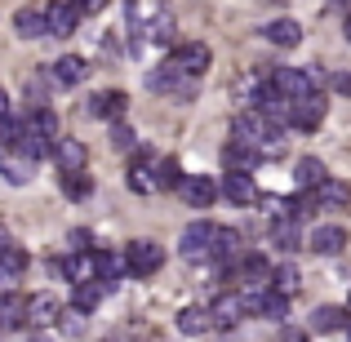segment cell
I'll use <instances>...</instances> for the list:
<instances>
[{
  "mask_svg": "<svg viewBox=\"0 0 351 342\" xmlns=\"http://www.w3.org/2000/svg\"><path fill=\"white\" fill-rule=\"evenodd\" d=\"M232 143H245V147H254V151H263V147L280 143V129H276L263 112H240L232 120Z\"/></svg>",
  "mask_w": 351,
  "mask_h": 342,
  "instance_id": "obj_1",
  "label": "cell"
},
{
  "mask_svg": "<svg viewBox=\"0 0 351 342\" xmlns=\"http://www.w3.org/2000/svg\"><path fill=\"white\" fill-rule=\"evenodd\" d=\"M271 85L285 103H302V98H316V67H276L271 71Z\"/></svg>",
  "mask_w": 351,
  "mask_h": 342,
  "instance_id": "obj_2",
  "label": "cell"
},
{
  "mask_svg": "<svg viewBox=\"0 0 351 342\" xmlns=\"http://www.w3.org/2000/svg\"><path fill=\"white\" fill-rule=\"evenodd\" d=\"M209 45H200V40H182V45H173V53H169V71H178V76H187V80H200L209 71Z\"/></svg>",
  "mask_w": 351,
  "mask_h": 342,
  "instance_id": "obj_3",
  "label": "cell"
},
{
  "mask_svg": "<svg viewBox=\"0 0 351 342\" xmlns=\"http://www.w3.org/2000/svg\"><path fill=\"white\" fill-rule=\"evenodd\" d=\"M125 258H129V276L147 280V276H156V271H160L165 249L156 245V240H134V245H125Z\"/></svg>",
  "mask_w": 351,
  "mask_h": 342,
  "instance_id": "obj_4",
  "label": "cell"
},
{
  "mask_svg": "<svg viewBox=\"0 0 351 342\" xmlns=\"http://www.w3.org/2000/svg\"><path fill=\"white\" fill-rule=\"evenodd\" d=\"M80 18H85V14H80L71 0H49V5H45V27H49L53 40H67V36H76Z\"/></svg>",
  "mask_w": 351,
  "mask_h": 342,
  "instance_id": "obj_5",
  "label": "cell"
},
{
  "mask_svg": "<svg viewBox=\"0 0 351 342\" xmlns=\"http://www.w3.org/2000/svg\"><path fill=\"white\" fill-rule=\"evenodd\" d=\"M178 196L187 200L191 209H209L218 196H223V191H218V178H209V173H187V178H182V187H178Z\"/></svg>",
  "mask_w": 351,
  "mask_h": 342,
  "instance_id": "obj_6",
  "label": "cell"
},
{
  "mask_svg": "<svg viewBox=\"0 0 351 342\" xmlns=\"http://www.w3.org/2000/svg\"><path fill=\"white\" fill-rule=\"evenodd\" d=\"M209 258H218L223 267H240L245 262V240H240V231L232 227H214V245H209Z\"/></svg>",
  "mask_w": 351,
  "mask_h": 342,
  "instance_id": "obj_7",
  "label": "cell"
},
{
  "mask_svg": "<svg viewBox=\"0 0 351 342\" xmlns=\"http://www.w3.org/2000/svg\"><path fill=\"white\" fill-rule=\"evenodd\" d=\"M125 112H129V94H125V89H103V94L89 98V116L107 120V125L125 120Z\"/></svg>",
  "mask_w": 351,
  "mask_h": 342,
  "instance_id": "obj_8",
  "label": "cell"
},
{
  "mask_svg": "<svg viewBox=\"0 0 351 342\" xmlns=\"http://www.w3.org/2000/svg\"><path fill=\"white\" fill-rule=\"evenodd\" d=\"M209 245H214V223H191V227H182V236H178L182 258H209Z\"/></svg>",
  "mask_w": 351,
  "mask_h": 342,
  "instance_id": "obj_9",
  "label": "cell"
},
{
  "mask_svg": "<svg viewBox=\"0 0 351 342\" xmlns=\"http://www.w3.org/2000/svg\"><path fill=\"white\" fill-rule=\"evenodd\" d=\"M62 320V302L49 298V293H36V298H27V325L36 329H53Z\"/></svg>",
  "mask_w": 351,
  "mask_h": 342,
  "instance_id": "obj_10",
  "label": "cell"
},
{
  "mask_svg": "<svg viewBox=\"0 0 351 342\" xmlns=\"http://www.w3.org/2000/svg\"><path fill=\"white\" fill-rule=\"evenodd\" d=\"M218 191H223L232 205H254V200H258L254 173H223V178H218Z\"/></svg>",
  "mask_w": 351,
  "mask_h": 342,
  "instance_id": "obj_11",
  "label": "cell"
},
{
  "mask_svg": "<svg viewBox=\"0 0 351 342\" xmlns=\"http://www.w3.org/2000/svg\"><path fill=\"white\" fill-rule=\"evenodd\" d=\"M289 125L302 129V134H311V129L325 125V103H320V94L316 98H302V103H289Z\"/></svg>",
  "mask_w": 351,
  "mask_h": 342,
  "instance_id": "obj_12",
  "label": "cell"
},
{
  "mask_svg": "<svg viewBox=\"0 0 351 342\" xmlns=\"http://www.w3.org/2000/svg\"><path fill=\"white\" fill-rule=\"evenodd\" d=\"M232 280H240V284H254V293H267V289H271V267H267L258 254H249L245 262H240L236 271H232Z\"/></svg>",
  "mask_w": 351,
  "mask_h": 342,
  "instance_id": "obj_13",
  "label": "cell"
},
{
  "mask_svg": "<svg viewBox=\"0 0 351 342\" xmlns=\"http://www.w3.org/2000/svg\"><path fill=\"white\" fill-rule=\"evenodd\" d=\"M209 316H214V329H236L249 311H245V298H240V293H223V298L209 307Z\"/></svg>",
  "mask_w": 351,
  "mask_h": 342,
  "instance_id": "obj_14",
  "label": "cell"
},
{
  "mask_svg": "<svg viewBox=\"0 0 351 342\" xmlns=\"http://www.w3.org/2000/svg\"><path fill=\"white\" fill-rule=\"evenodd\" d=\"M94 258H98V280L107 284V289H116V280L120 276H129V258H125V249H94Z\"/></svg>",
  "mask_w": 351,
  "mask_h": 342,
  "instance_id": "obj_15",
  "label": "cell"
},
{
  "mask_svg": "<svg viewBox=\"0 0 351 342\" xmlns=\"http://www.w3.org/2000/svg\"><path fill=\"white\" fill-rule=\"evenodd\" d=\"M53 160L62 164V173H85L89 151H85V143H76V138H58V143H53Z\"/></svg>",
  "mask_w": 351,
  "mask_h": 342,
  "instance_id": "obj_16",
  "label": "cell"
},
{
  "mask_svg": "<svg viewBox=\"0 0 351 342\" xmlns=\"http://www.w3.org/2000/svg\"><path fill=\"white\" fill-rule=\"evenodd\" d=\"M129 191H138V196H152V191H160V182H156V169L147 164V151H138L134 160H129Z\"/></svg>",
  "mask_w": 351,
  "mask_h": 342,
  "instance_id": "obj_17",
  "label": "cell"
},
{
  "mask_svg": "<svg viewBox=\"0 0 351 342\" xmlns=\"http://www.w3.org/2000/svg\"><path fill=\"white\" fill-rule=\"evenodd\" d=\"M14 32L23 36V40H40V36H49V27H45V9L40 5H23L14 14Z\"/></svg>",
  "mask_w": 351,
  "mask_h": 342,
  "instance_id": "obj_18",
  "label": "cell"
},
{
  "mask_svg": "<svg viewBox=\"0 0 351 342\" xmlns=\"http://www.w3.org/2000/svg\"><path fill=\"white\" fill-rule=\"evenodd\" d=\"M223 160H227V173H254L258 164H263V151H254V147H245V143H227Z\"/></svg>",
  "mask_w": 351,
  "mask_h": 342,
  "instance_id": "obj_19",
  "label": "cell"
},
{
  "mask_svg": "<svg viewBox=\"0 0 351 342\" xmlns=\"http://www.w3.org/2000/svg\"><path fill=\"white\" fill-rule=\"evenodd\" d=\"M293 178H298L302 191H320L329 182V169H325V160H316V156H302V160L293 164Z\"/></svg>",
  "mask_w": 351,
  "mask_h": 342,
  "instance_id": "obj_20",
  "label": "cell"
},
{
  "mask_svg": "<svg viewBox=\"0 0 351 342\" xmlns=\"http://www.w3.org/2000/svg\"><path fill=\"white\" fill-rule=\"evenodd\" d=\"M173 325H178V334L187 338H200L214 329V316H209V307H182L178 316H173Z\"/></svg>",
  "mask_w": 351,
  "mask_h": 342,
  "instance_id": "obj_21",
  "label": "cell"
},
{
  "mask_svg": "<svg viewBox=\"0 0 351 342\" xmlns=\"http://www.w3.org/2000/svg\"><path fill=\"white\" fill-rule=\"evenodd\" d=\"M343 249H347V231L343 227H316L311 231V254L334 258V254H343Z\"/></svg>",
  "mask_w": 351,
  "mask_h": 342,
  "instance_id": "obj_22",
  "label": "cell"
},
{
  "mask_svg": "<svg viewBox=\"0 0 351 342\" xmlns=\"http://www.w3.org/2000/svg\"><path fill=\"white\" fill-rule=\"evenodd\" d=\"M85 76H89V62L80 58V53H67V58H58V62H53V80H58V89L80 85Z\"/></svg>",
  "mask_w": 351,
  "mask_h": 342,
  "instance_id": "obj_23",
  "label": "cell"
},
{
  "mask_svg": "<svg viewBox=\"0 0 351 342\" xmlns=\"http://www.w3.org/2000/svg\"><path fill=\"white\" fill-rule=\"evenodd\" d=\"M62 276H67L71 284L98 280V258L94 254H71V258H62Z\"/></svg>",
  "mask_w": 351,
  "mask_h": 342,
  "instance_id": "obj_24",
  "label": "cell"
},
{
  "mask_svg": "<svg viewBox=\"0 0 351 342\" xmlns=\"http://www.w3.org/2000/svg\"><path fill=\"white\" fill-rule=\"evenodd\" d=\"M347 325H351L347 307H316L311 311V329H316V334H338V329L347 334Z\"/></svg>",
  "mask_w": 351,
  "mask_h": 342,
  "instance_id": "obj_25",
  "label": "cell"
},
{
  "mask_svg": "<svg viewBox=\"0 0 351 342\" xmlns=\"http://www.w3.org/2000/svg\"><path fill=\"white\" fill-rule=\"evenodd\" d=\"M143 36H147V45H160V49H169V45H178V23H173L169 14H156L152 23L143 27Z\"/></svg>",
  "mask_w": 351,
  "mask_h": 342,
  "instance_id": "obj_26",
  "label": "cell"
},
{
  "mask_svg": "<svg viewBox=\"0 0 351 342\" xmlns=\"http://www.w3.org/2000/svg\"><path fill=\"white\" fill-rule=\"evenodd\" d=\"M27 325V298L23 293H0V329H23Z\"/></svg>",
  "mask_w": 351,
  "mask_h": 342,
  "instance_id": "obj_27",
  "label": "cell"
},
{
  "mask_svg": "<svg viewBox=\"0 0 351 342\" xmlns=\"http://www.w3.org/2000/svg\"><path fill=\"white\" fill-rule=\"evenodd\" d=\"M263 36H267L271 45H280V49H293V45L302 40V27L293 23V18H276V23L263 27Z\"/></svg>",
  "mask_w": 351,
  "mask_h": 342,
  "instance_id": "obj_28",
  "label": "cell"
},
{
  "mask_svg": "<svg viewBox=\"0 0 351 342\" xmlns=\"http://www.w3.org/2000/svg\"><path fill=\"white\" fill-rule=\"evenodd\" d=\"M53 143H58V138H45V134H32V129L23 125V143H18L14 151L23 156V160H45V156H53Z\"/></svg>",
  "mask_w": 351,
  "mask_h": 342,
  "instance_id": "obj_29",
  "label": "cell"
},
{
  "mask_svg": "<svg viewBox=\"0 0 351 342\" xmlns=\"http://www.w3.org/2000/svg\"><path fill=\"white\" fill-rule=\"evenodd\" d=\"M107 293H112V289H107L103 280H89V284H76V293H71V307H76V311H85V316H89V311H94L98 302L107 298Z\"/></svg>",
  "mask_w": 351,
  "mask_h": 342,
  "instance_id": "obj_30",
  "label": "cell"
},
{
  "mask_svg": "<svg viewBox=\"0 0 351 342\" xmlns=\"http://www.w3.org/2000/svg\"><path fill=\"white\" fill-rule=\"evenodd\" d=\"M302 284V271L293 262H280V267H271V289L276 293H285V298H293V289Z\"/></svg>",
  "mask_w": 351,
  "mask_h": 342,
  "instance_id": "obj_31",
  "label": "cell"
},
{
  "mask_svg": "<svg viewBox=\"0 0 351 342\" xmlns=\"http://www.w3.org/2000/svg\"><path fill=\"white\" fill-rule=\"evenodd\" d=\"M271 240H276V249H298V240H302L298 218H276V223H271Z\"/></svg>",
  "mask_w": 351,
  "mask_h": 342,
  "instance_id": "obj_32",
  "label": "cell"
},
{
  "mask_svg": "<svg viewBox=\"0 0 351 342\" xmlns=\"http://www.w3.org/2000/svg\"><path fill=\"white\" fill-rule=\"evenodd\" d=\"M316 196H320V205H334V209H347V205H351V187H347L343 178H329L325 187L316 191Z\"/></svg>",
  "mask_w": 351,
  "mask_h": 342,
  "instance_id": "obj_33",
  "label": "cell"
},
{
  "mask_svg": "<svg viewBox=\"0 0 351 342\" xmlns=\"http://www.w3.org/2000/svg\"><path fill=\"white\" fill-rule=\"evenodd\" d=\"M23 125L32 129V134H45V138H53V134H58V116H53L49 107H32V116H27Z\"/></svg>",
  "mask_w": 351,
  "mask_h": 342,
  "instance_id": "obj_34",
  "label": "cell"
},
{
  "mask_svg": "<svg viewBox=\"0 0 351 342\" xmlns=\"http://www.w3.org/2000/svg\"><path fill=\"white\" fill-rule=\"evenodd\" d=\"M182 178H187V173L178 169V160H160V164H156V182H160V191H178Z\"/></svg>",
  "mask_w": 351,
  "mask_h": 342,
  "instance_id": "obj_35",
  "label": "cell"
},
{
  "mask_svg": "<svg viewBox=\"0 0 351 342\" xmlns=\"http://www.w3.org/2000/svg\"><path fill=\"white\" fill-rule=\"evenodd\" d=\"M89 191H94L89 173H62V196H71V200H85Z\"/></svg>",
  "mask_w": 351,
  "mask_h": 342,
  "instance_id": "obj_36",
  "label": "cell"
},
{
  "mask_svg": "<svg viewBox=\"0 0 351 342\" xmlns=\"http://www.w3.org/2000/svg\"><path fill=\"white\" fill-rule=\"evenodd\" d=\"M18 143H23V120L5 116V120H0V147H9V151H14Z\"/></svg>",
  "mask_w": 351,
  "mask_h": 342,
  "instance_id": "obj_37",
  "label": "cell"
},
{
  "mask_svg": "<svg viewBox=\"0 0 351 342\" xmlns=\"http://www.w3.org/2000/svg\"><path fill=\"white\" fill-rule=\"evenodd\" d=\"M58 329H62L67 338L85 334V311H76V307H62V320H58Z\"/></svg>",
  "mask_w": 351,
  "mask_h": 342,
  "instance_id": "obj_38",
  "label": "cell"
},
{
  "mask_svg": "<svg viewBox=\"0 0 351 342\" xmlns=\"http://www.w3.org/2000/svg\"><path fill=\"white\" fill-rule=\"evenodd\" d=\"M112 147H116V151H134V129H129L125 120L112 125Z\"/></svg>",
  "mask_w": 351,
  "mask_h": 342,
  "instance_id": "obj_39",
  "label": "cell"
},
{
  "mask_svg": "<svg viewBox=\"0 0 351 342\" xmlns=\"http://www.w3.org/2000/svg\"><path fill=\"white\" fill-rule=\"evenodd\" d=\"M71 5H76L80 14H103V9L112 5V0H71Z\"/></svg>",
  "mask_w": 351,
  "mask_h": 342,
  "instance_id": "obj_40",
  "label": "cell"
},
{
  "mask_svg": "<svg viewBox=\"0 0 351 342\" xmlns=\"http://www.w3.org/2000/svg\"><path fill=\"white\" fill-rule=\"evenodd\" d=\"M334 89H338V94H347V98H351V71H334Z\"/></svg>",
  "mask_w": 351,
  "mask_h": 342,
  "instance_id": "obj_41",
  "label": "cell"
},
{
  "mask_svg": "<svg viewBox=\"0 0 351 342\" xmlns=\"http://www.w3.org/2000/svg\"><path fill=\"white\" fill-rule=\"evenodd\" d=\"M9 245H14V236H9V231H5V227H0V254H5V249H9Z\"/></svg>",
  "mask_w": 351,
  "mask_h": 342,
  "instance_id": "obj_42",
  "label": "cell"
},
{
  "mask_svg": "<svg viewBox=\"0 0 351 342\" xmlns=\"http://www.w3.org/2000/svg\"><path fill=\"white\" fill-rule=\"evenodd\" d=\"M5 116H9V94L0 89V120H5Z\"/></svg>",
  "mask_w": 351,
  "mask_h": 342,
  "instance_id": "obj_43",
  "label": "cell"
},
{
  "mask_svg": "<svg viewBox=\"0 0 351 342\" xmlns=\"http://www.w3.org/2000/svg\"><path fill=\"white\" fill-rule=\"evenodd\" d=\"M343 36H347V40H351V14H347V23H343Z\"/></svg>",
  "mask_w": 351,
  "mask_h": 342,
  "instance_id": "obj_44",
  "label": "cell"
},
{
  "mask_svg": "<svg viewBox=\"0 0 351 342\" xmlns=\"http://www.w3.org/2000/svg\"><path fill=\"white\" fill-rule=\"evenodd\" d=\"M329 5H334V9H347V5H351V0H329Z\"/></svg>",
  "mask_w": 351,
  "mask_h": 342,
  "instance_id": "obj_45",
  "label": "cell"
},
{
  "mask_svg": "<svg viewBox=\"0 0 351 342\" xmlns=\"http://www.w3.org/2000/svg\"><path fill=\"white\" fill-rule=\"evenodd\" d=\"M347 338H351V325H347Z\"/></svg>",
  "mask_w": 351,
  "mask_h": 342,
  "instance_id": "obj_46",
  "label": "cell"
},
{
  "mask_svg": "<svg viewBox=\"0 0 351 342\" xmlns=\"http://www.w3.org/2000/svg\"><path fill=\"white\" fill-rule=\"evenodd\" d=\"M347 311H351V298H347Z\"/></svg>",
  "mask_w": 351,
  "mask_h": 342,
  "instance_id": "obj_47",
  "label": "cell"
}]
</instances>
